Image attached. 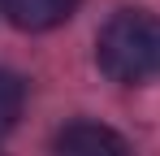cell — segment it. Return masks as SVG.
<instances>
[{
  "label": "cell",
  "mask_w": 160,
  "mask_h": 156,
  "mask_svg": "<svg viewBox=\"0 0 160 156\" xmlns=\"http://www.w3.org/2000/svg\"><path fill=\"white\" fill-rule=\"evenodd\" d=\"M22 108H26V78L0 65V134H9L18 126Z\"/></svg>",
  "instance_id": "obj_4"
},
{
  "label": "cell",
  "mask_w": 160,
  "mask_h": 156,
  "mask_svg": "<svg viewBox=\"0 0 160 156\" xmlns=\"http://www.w3.org/2000/svg\"><path fill=\"white\" fill-rule=\"evenodd\" d=\"M95 61L121 87H138V82L160 78V18L147 9L112 13L95 39Z\"/></svg>",
  "instance_id": "obj_1"
},
{
  "label": "cell",
  "mask_w": 160,
  "mask_h": 156,
  "mask_svg": "<svg viewBox=\"0 0 160 156\" xmlns=\"http://www.w3.org/2000/svg\"><path fill=\"white\" fill-rule=\"evenodd\" d=\"M52 156H134L130 143L104 122H69L56 134Z\"/></svg>",
  "instance_id": "obj_2"
},
{
  "label": "cell",
  "mask_w": 160,
  "mask_h": 156,
  "mask_svg": "<svg viewBox=\"0 0 160 156\" xmlns=\"http://www.w3.org/2000/svg\"><path fill=\"white\" fill-rule=\"evenodd\" d=\"M78 9V0H0V13L18 30H52Z\"/></svg>",
  "instance_id": "obj_3"
}]
</instances>
